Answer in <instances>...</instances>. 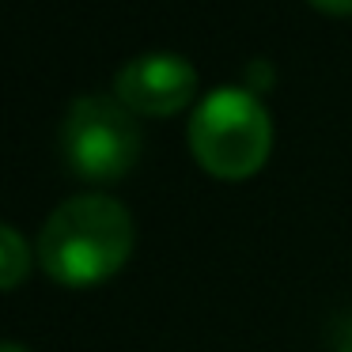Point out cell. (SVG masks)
Returning a JSON list of instances; mask_svg holds the SVG:
<instances>
[{
	"label": "cell",
	"instance_id": "cell-6",
	"mask_svg": "<svg viewBox=\"0 0 352 352\" xmlns=\"http://www.w3.org/2000/svg\"><path fill=\"white\" fill-rule=\"evenodd\" d=\"M246 84H250L254 95L269 91V87H273V65H269L265 57H254V61H246Z\"/></svg>",
	"mask_w": 352,
	"mask_h": 352
},
{
	"label": "cell",
	"instance_id": "cell-5",
	"mask_svg": "<svg viewBox=\"0 0 352 352\" xmlns=\"http://www.w3.org/2000/svg\"><path fill=\"white\" fill-rule=\"evenodd\" d=\"M31 261H34V254L27 246V239L12 223L0 220V292L23 284L27 273H31Z\"/></svg>",
	"mask_w": 352,
	"mask_h": 352
},
{
	"label": "cell",
	"instance_id": "cell-3",
	"mask_svg": "<svg viewBox=\"0 0 352 352\" xmlns=\"http://www.w3.org/2000/svg\"><path fill=\"white\" fill-rule=\"evenodd\" d=\"M61 155L69 170L91 182H114L129 175L140 155V125L133 110L107 95H80L65 110Z\"/></svg>",
	"mask_w": 352,
	"mask_h": 352
},
{
	"label": "cell",
	"instance_id": "cell-7",
	"mask_svg": "<svg viewBox=\"0 0 352 352\" xmlns=\"http://www.w3.org/2000/svg\"><path fill=\"white\" fill-rule=\"evenodd\" d=\"M329 352H352V314L337 322V333L329 341Z\"/></svg>",
	"mask_w": 352,
	"mask_h": 352
},
{
	"label": "cell",
	"instance_id": "cell-9",
	"mask_svg": "<svg viewBox=\"0 0 352 352\" xmlns=\"http://www.w3.org/2000/svg\"><path fill=\"white\" fill-rule=\"evenodd\" d=\"M0 352H27L23 344H16V341H0Z\"/></svg>",
	"mask_w": 352,
	"mask_h": 352
},
{
	"label": "cell",
	"instance_id": "cell-1",
	"mask_svg": "<svg viewBox=\"0 0 352 352\" xmlns=\"http://www.w3.org/2000/svg\"><path fill=\"white\" fill-rule=\"evenodd\" d=\"M137 243L133 216L107 193H76L46 216L38 231L42 269L57 284L87 288L125 265Z\"/></svg>",
	"mask_w": 352,
	"mask_h": 352
},
{
	"label": "cell",
	"instance_id": "cell-2",
	"mask_svg": "<svg viewBox=\"0 0 352 352\" xmlns=\"http://www.w3.org/2000/svg\"><path fill=\"white\" fill-rule=\"evenodd\" d=\"M190 152L208 175L246 178L265 163L273 148L269 110L250 87H216L193 107Z\"/></svg>",
	"mask_w": 352,
	"mask_h": 352
},
{
	"label": "cell",
	"instance_id": "cell-4",
	"mask_svg": "<svg viewBox=\"0 0 352 352\" xmlns=\"http://www.w3.org/2000/svg\"><path fill=\"white\" fill-rule=\"evenodd\" d=\"M197 91V69L182 54L152 50L125 61L114 76V95L133 114H178Z\"/></svg>",
	"mask_w": 352,
	"mask_h": 352
},
{
	"label": "cell",
	"instance_id": "cell-8",
	"mask_svg": "<svg viewBox=\"0 0 352 352\" xmlns=\"http://www.w3.org/2000/svg\"><path fill=\"white\" fill-rule=\"evenodd\" d=\"M311 4L329 12V16H352V0H311Z\"/></svg>",
	"mask_w": 352,
	"mask_h": 352
}]
</instances>
